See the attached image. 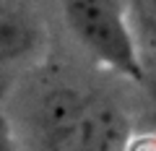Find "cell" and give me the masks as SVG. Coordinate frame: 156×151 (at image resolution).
Returning a JSON list of instances; mask_svg holds the SVG:
<instances>
[{
	"instance_id": "3",
	"label": "cell",
	"mask_w": 156,
	"mask_h": 151,
	"mask_svg": "<svg viewBox=\"0 0 156 151\" xmlns=\"http://www.w3.org/2000/svg\"><path fill=\"white\" fill-rule=\"evenodd\" d=\"M83 99L86 96L73 89H52L42 96L34 120L37 143L42 151H73Z\"/></svg>"
},
{
	"instance_id": "7",
	"label": "cell",
	"mask_w": 156,
	"mask_h": 151,
	"mask_svg": "<svg viewBox=\"0 0 156 151\" xmlns=\"http://www.w3.org/2000/svg\"><path fill=\"white\" fill-rule=\"evenodd\" d=\"M128 151H156V135H133L128 143Z\"/></svg>"
},
{
	"instance_id": "2",
	"label": "cell",
	"mask_w": 156,
	"mask_h": 151,
	"mask_svg": "<svg viewBox=\"0 0 156 151\" xmlns=\"http://www.w3.org/2000/svg\"><path fill=\"white\" fill-rule=\"evenodd\" d=\"M133 125L122 107L104 96H86L73 151H128Z\"/></svg>"
},
{
	"instance_id": "4",
	"label": "cell",
	"mask_w": 156,
	"mask_h": 151,
	"mask_svg": "<svg viewBox=\"0 0 156 151\" xmlns=\"http://www.w3.org/2000/svg\"><path fill=\"white\" fill-rule=\"evenodd\" d=\"M37 45V31L23 13L0 5V65L23 57Z\"/></svg>"
},
{
	"instance_id": "5",
	"label": "cell",
	"mask_w": 156,
	"mask_h": 151,
	"mask_svg": "<svg viewBox=\"0 0 156 151\" xmlns=\"http://www.w3.org/2000/svg\"><path fill=\"white\" fill-rule=\"evenodd\" d=\"M133 11L148 31L156 34V0H133Z\"/></svg>"
},
{
	"instance_id": "1",
	"label": "cell",
	"mask_w": 156,
	"mask_h": 151,
	"mask_svg": "<svg viewBox=\"0 0 156 151\" xmlns=\"http://www.w3.org/2000/svg\"><path fill=\"white\" fill-rule=\"evenodd\" d=\"M68 31L94 60L125 81L143 84L146 68L117 0H62Z\"/></svg>"
},
{
	"instance_id": "6",
	"label": "cell",
	"mask_w": 156,
	"mask_h": 151,
	"mask_svg": "<svg viewBox=\"0 0 156 151\" xmlns=\"http://www.w3.org/2000/svg\"><path fill=\"white\" fill-rule=\"evenodd\" d=\"M0 151H16V138H13V128L8 117L0 112Z\"/></svg>"
}]
</instances>
